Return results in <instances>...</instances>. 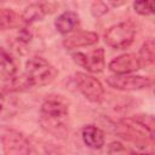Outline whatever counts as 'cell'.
<instances>
[{
	"label": "cell",
	"mask_w": 155,
	"mask_h": 155,
	"mask_svg": "<svg viewBox=\"0 0 155 155\" xmlns=\"http://www.w3.org/2000/svg\"><path fill=\"white\" fill-rule=\"evenodd\" d=\"M40 125L50 134L64 138L69 132V108L68 104L58 98H47L40 110Z\"/></svg>",
	"instance_id": "cell-1"
},
{
	"label": "cell",
	"mask_w": 155,
	"mask_h": 155,
	"mask_svg": "<svg viewBox=\"0 0 155 155\" xmlns=\"http://www.w3.org/2000/svg\"><path fill=\"white\" fill-rule=\"evenodd\" d=\"M24 76L29 86H44L54 80L57 70L45 58L35 56L25 63Z\"/></svg>",
	"instance_id": "cell-2"
},
{
	"label": "cell",
	"mask_w": 155,
	"mask_h": 155,
	"mask_svg": "<svg viewBox=\"0 0 155 155\" xmlns=\"http://www.w3.org/2000/svg\"><path fill=\"white\" fill-rule=\"evenodd\" d=\"M0 143L6 154H29L30 143L28 138L16 128L10 126H0Z\"/></svg>",
	"instance_id": "cell-3"
},
{
	"label": "cell",
	"mask_w": 155,
	"mask_h": 155,
	"mask_svg": "<svg viewBox=\"0 0 155 155\" xmlns=\"http://www.w3.org/2000/svg\"><path fill=\"white\" fill-rule=\"evenodd\" d=\"M134 35V25L131 22H122L110 27L104 34V39L108 46L116 50H122L128 47L133 42Z\"/></svg>",
	"instance_id": "cell-4"
},
{
	"label": "cell",
	"mask_w": 155,
	"mask_h": 155,
	"mask_svg": "<svg viewBox=\"0 0 155 155\" xmlns=\"http://www.w3.org/2000/svg\"><path fill=\"white\" fill-rule=\"evenodd\" d=\"M107 84L120 91H136L143 90L150 86L151 80L147 76L140 75H127V74H115L107 79Z\"/></svg>",
	"instance_id": "cell-5"
},
{
	"label": "cell",
	"mask_w": 155,
	"mask_h": 155,
	"mask_svg": "<svg viewBox=\"0 0 155 155\" xmlns=\"http://www.w3.org/2000/svg\"><path fill=\"white\" fill-rule=\"evenodd\" d=\"M75 81L80 92L90 102L98 103L102 101L104 96V88L98 79L85 73H78L75 75Z\"/></svg>",
	"instance_id": "cell-6"
},
{
	"label": "cell",
	"mask_w": 155,
	"mask_h": 155,
	"mask_svg": "<svg viewBox=\"0 0 155 155\" xmlns=\"http://www.w3.org/2000/svg\"><path fill=\"white\" fill-rule=\"evenodd\" d=\"M71 57L76 64L87 69L91 73H101L105 68L104 50L102 47L94 48L87 54L82 52H75L71 54Z\"/></svg>",
	"instance_id": "cell-7"
},
{
	"label": "cell",
	"mask_w": 155,
	"mask_h": 155,
	"mask_svg": "<svg viewBox=\"0 0 155 155\" xmlns=\"http://www.w3.org/2000/svg\"><path fill=\"white\" fill-rule=\"evenodd\" d=\"M140 67L142 65L138 56H136L134 53L120 54L109 63V70L114 74H130L137 71Z\"/></svg>",
	"instance_id": "cell-8"
},
{
	"label": "cell",
	"mask_w": 155,
	"mask_h": 155,
	"mask_svg": "<svg viewBox=\"0 0 155 155\" xmlns=\"http://www.w3.org/2000/svg\"><path fill=\"white\" fill-rule=\"evenodd\" d=\"M98 42V35L93 31H78L74 33L73 35L68 36L64 39L63 45L65 48L73 50V48H80V47H86L91 46Z\"/></svg>",
	"instance_id": "cell-9"
},
{
	"label": "cell",
	"mask_w": 155,
	"mask_h": 155,
	"mask_svg": "<svg viewBox=\"0 0 155 155\" xmlns=\"http://www.w3.org/2000/svg\"><path fill=\"white\" fill-rule=\"evenodd\" d=\"M81 137L84 143L92 149H101L104 145V133L94 125L85 126L81 131Z\"/></svg>",
	"instance_id": "cell-10"
},
{
	"label": "cell",
	"mask_w": 155,
	"mask_h": 155,
	"mask_svg": "<svg viewBox=\"0 0 155 155\" xmlns=\"http://www.w3.org/2000/svg\"><path fill=\"white\" fill-rule=\"evenodd\" d=\"M79 25V16L73 11H67L59 15L54 21V27L61 34H68Z\"/></svg>",
	"instance_id": "cell-11"
},
{
	"label": "cell",
	"mask_w": 155,
	"mask_h": 155,
	"mask_svg": "<svg viewBox=\"0 0 155 155\" xmlns=\"http://www.w3.org/2000/svg\"><path fill=\"white\" fill-rule=\"evenodd\" d=\"M16 63L12 57L0 48V81H10L16 75Z\"/></svg>",
	"instance_id": "cell-12"
},
{
	"label": "cell",
	"mask_w": 155,
	"mask_h": 155,
	"mask_svg": "<svg viewBox=\"0 0 155 155\" xmlns=\"http://www.w3.org/2000/svg\"><path fill=\"white\" fill-rule=\"evenodd\" d=\"M22 17L11 8H0V31L18 27Z\"/></svg>",
	"instance_id": "cell-13"
},
{
	"label": "cell",
	"mask_w": 155,
	"mask_h": 155,
	"mask_svg": "<svg viewBox=\"0 0 155 155\" xmlns=\"http://www.w3.org/2000/svg\"><path fill=\"white\" fill-rule=\"evenodd\" d=\"M46 16L42 6L36 2V4H31L29 6H27L22 13V21L27 24H30V23H34V22H39V21H42L44 17Z\"/></svg>",
	"instance_id": "cell-14"
},
{
	"label": "cell",
	"mask_w": 155,
	"mask_h": 155,
	"mask_svg": "<svg viewBox=\"0 0 155 155\" xmlns=\"http://www.w3.org/2000/svg\"><path fill=\"white\" fill-rule=\"evenodd\" d=\"M154 57H155V44L153 39H149L142 45L139 50L138 59L140 62V65H150L154 63Z\"/></svg>",
	"instance_id": "cell-15"
},
{
	"label": "cell",
	"mask_w": 155,
	"mask_h": 155,
	"mask_svg": "<svg viewBox=\"0 0 155 155\" xmlns=\"http://www.w3.org/2000/svg\"><path fill=\"white\" fill-rule=\"evenodd\" d=\"M133 8L142 16H149L154 12V0H136Z\"/></svg>",
	"instance_id": "cell-16"
},
{
	"label": "cell",
	"mask_w": 155,
	"mask_h": 155,
	"mask_svg": "<svg viewBox=\"0 0 155 155\" xmlns=\"http://www.w3.org/2000/svg\"><path fill=\"white\" fill-rule=\"evenodd\" d=\"M39 4L42 6V8H44L46 15H50V13L54 12L57 6H58L57 0H40Z\"/></svg>",
	"instance_id": "cell-17"
},
{
	"label": "cell",
	"mask_w": 155,
	"mask_h": 155,
	"mask_svg": "<svg viewBox=\"0 0 155 155\" xmlns=\"http://www.w3.org/2000/svg\"><path fill=\"white\" fill-rule=\"evenodd\" d=\"M134 117L142 122L145 127H148L150 131L154 132V117L151 115H134Z\"/></svg>",
	"instance_id": "cell-18"
},
{
	"label": "cell",
	"mask_w": 155,
	"mask_h": 155,
	"mask_svg": "<svg viewBox=\"0 0 155 155\" xmlns=\"http://www.w3.org/2000/svg\"><path fill=\"white\" fill-rule=\"evenodd\" d=\"M31 36H33V34H31V31L29 29L22 28V29H19V33H18V41L27 44V42H29L31 40Z\"/></svg>",
	"instance_id": "cell-19"
},
{
	"label": "cell",
	"mask_w": 155,
	"mask_h": 155,
	"mask_svg": "<svg viewBox=\"0 0 155 155\" xmlns=\"http://www.w3.org/2000/svg\"><path fill=\"white\" fill-rule=\"evenodd\" d=\"M7 103V91L2 87H0V114H2L6 109Z\"/></svg>",
	"instance_id": "cell-20"
},
{
	"label": "cell",
	"mask_w": 155,
	"mask_h": 155,
	"mask_svg": "<svg viewBox=\"0 0 155 155\" xmlns=\"http://www.w3.org/2000/svg\"><path fill=\"white\" fill-rule=\"evenodd\" d=\"M108 151H109V153H126L127 149H126L121 143H119V142H113V143L110 144Z\"/></svg>",
	"instance_id": "cell-21"
},
{
	"label": "cell",
	"mask_w": 155,
	"mask_h": 155,
	"mask_svg": "<svg viewBox=\"0 0 155 155\" xmlns=\"http://www.w3.org/2000/svg\"><path fill=\"white\" fill-rule=\"evenodd\" d=\"M108 1H109L110 5L114 6V7H119V6H121V5L125 4V0H108Z\"/></svg>",
	"instance_id": "cell-22"
},
{
	"label": "cell",
	"mask_w": 155,
	"mask_h": 155,
	"mask_svg": "<svg viewBox=\"0 0 155 155\" xmlns=\"http://www.w3.org/2000/svg\"><path fill=\"white\" fill-rule=\"evenodd\" d=\"M1 1H4V0H0V2H1Z\"/></svg>",
	"instance_id": "cell-23"
}]
</instances>
